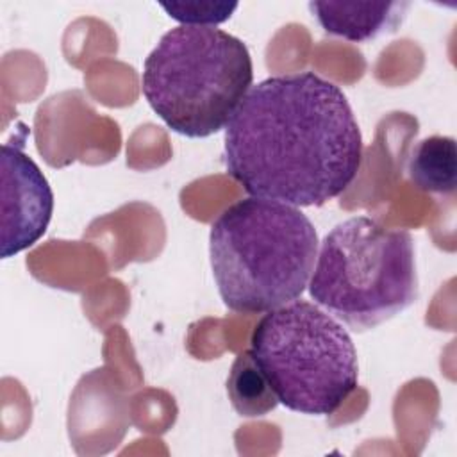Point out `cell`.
I'll return each instance as SVG.
<instances>
[{
	"mask_svg": "<svg viewBox=\"0 0 457 457\" xmlns=\"http://www.w3.org/2000/svg\"><path fill=\"white\" fill-rule=\"evenodd\" d=\"M227 173L250 195L318 207L353 182L362 136L348 98L314 71L268 77L225 127Z\"/></svg>",
	"mask_w": 457,
	"mask_h": 457,
	"instance_id": "cell-1",
	"label": "cell"
},
{
	"mask_svg": "<svg viewBox=\"0 0 457 457\" xmlns=\"http://www.w3.org/2000/svg\"><path fill=\"white\" fill-rule=\"evenodd\" d=\"M318 234L298 209L248 196L228 205L209 232L211 268L230 311L261 314L298 300L309 286Z\"/></svg>",
	"mask_w": 457,
	"mask_h": 457,
	"instance_id": "cell-2",
	"label": "cell"
},
{
	"mask_svg": "<svg viewBox=\"0 0 457 457\" xmlns=\"http://www.w3.org/2000/svg\"><path fill=\"white\" fill-rule=\"evenodd\" d=\"M253 82L246 45L216 27L170 29L146 55L141 91L177 134L209 137L227 127Z\"/></svg>",
	"mask_w": 457,
	"mask_h": 457,
	"instance_id": "cell-3",
	"label": "cell"
},
{
	"mask_svg": "<svg viewBox=\"0 0 457 457\" xmlns=\"http://www.w3.org/2000/svg\"><path fill=\"white\" fill-rule=\"evenodd\" d=\"M309 293L343 325L375 328L418 300L412 236L368 216L337 223L318 248Z\"/></svg>",
	"mask_w": 457,
	"mask_h": 457,
	"instance_id": "cell-4",
	"label": "cell"
},
{
	"mask_svg": "<svg viewBox=\"0 0 457 457\" xmlns=\"http://www.w3.org/2000/svg\"><path fill=\"white\" fill-rule=\"evenodd\" d=\"M250 352L278 403L314 416L336 412L357 389L353 341L318 303L293 300L253 327Z\"/></svg>",
	"mask_w": 457,
	"mask_h": 457,
	"instance_id": "cell-5",
	"label": "cell"
},
{
	"mask_svg": "<svg viewBox=\"0 0 457 457\" xmlns=\"http://www.w3.org/2000/svg\"><path fill=\"white\" fill-rule=\"evenodd\" d=\"M0 162V253L9 259L30 248L46 232L54 212V193L39 166L20 146L4 143Z\"/></svg>",
	"mask_w": 457,
	"mask_h": 457,
	"instance_id": "cell-6",
	"label": "cell"
},
{
	"mask_svg": "<svg viewBox=\"0 0 457 457\" xmlns=\"http://www.w3.org/2000/svg\"><path fill=\"white\" fill-rule=\"evenodd\" d=\"M405 2H309L312 16L328 34L364 43L402 23Z\"/></svg>",
	"mask_w": 457,
	"mask_h": 457,
	"instance_id": "cell-7",
	"label": "cell"
},
{
	"mask_svg": "<svg viewBox=\"0 0 457 457\" xmlns=\"http://www.w3.org/2000/svg\"><path fill=\"white\" fill-rule=\"evenodd\" d=\"M407 173L411 182L427 193L448 195L457 186V148L450 136L421 139L411 152Z\"/></svg>",
	"mask_w": 457,
	"mask_h": 457,
	"instance_id": "cell-8",
	"label": "cell"
},
{
	"mask_svg": "<svg viewBox=\"0 0 457 457\" xmlns=\"http://www.w3.org/2000/svg\"><path fill=\"white\" fill-rule=\"evenodd\" d=\"M227 393L237 414L246 418L264 416L278 403L268 378L257 366L250 350L237 353L232 362Z\"/></svg>",
	"mask_w": 457,
	"mask_h": 457,
	"instance_id": "cell-9",
	"label": "cell"
},
{
	"mask_svg": "<svg viewBox=\"0 0 457 457\" xmlns=\"http://www.w3.org/2000/svg\"><path fill=\"white\" fill-rule=\"evenodd\" d=\"M166 14L180 25L214 27L227 21L237 9V2L225 0H191V2H159Z\"/></svg>",
	"mask_w": 457,
	"mask_h": 457,
	"instance_id": "cell-10",
	"label": "cell"
}]
</instances>
